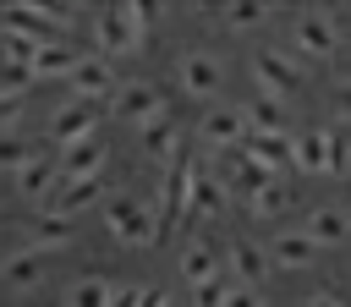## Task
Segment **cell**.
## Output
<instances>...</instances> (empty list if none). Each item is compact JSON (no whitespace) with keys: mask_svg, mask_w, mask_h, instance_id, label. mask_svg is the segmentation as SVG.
<instances>
[{"mask_svg":"<svg viewBox=\"0 0 351 307\" xmlns=\"http://www.w3.org/2000/svg\"><path fill=\"white\" fill-rule=\"evenodd\" d=\"M104 225H110V236L121 241V247H154L159 241V214H154V203H132V197H115V203H104Z\"/></svg>","mask_w":351,"mask_h":307,"instance_id":"6da1fadb","label":"cell"},{"mask_svg":"<svg viewBox=\"0 0 351 307\" xmlns=\"http://www.w3.org/2000/svg\"><path fill=\"white\" fill-rule=\"evenodd\" d=\"M291 44H296V55H307V60H335L340 27H335L329 11H302L296 27H291Z\"/></svg>","mask_w":351,"mask_h":307,"instance_id":"7a4b0ae2","label":"cell"},{"mask_svg":"<svg viewBox=\"0 0 351 307\" xmlns=\"http://www.w3.org/2000/svg\"><path fill=\"white\" fill-rule=\"evenodd\" d=\"M252 77H258V93H274V99H285V93L302 88V66L285 49H274V44L252 49Z\"/></svg>","mask_w":351,"mask_h":307,"instance_id":"3957f363","label":"cell"},{"mask_svg":"<svg viewBox=\"0 0 351 307\" xmlns=\"http://www.w3.org/2000/svg\"><path fill=\"white\" fill-rule=\"evenodd\" d=\"M88 38H93V55H104V60H115V55H132L137 44H143V33L110 5V11H99L93 22H88Z\"/></svg>","mask_w":351,"mask_h":307,"instance_id":"277c9868","label":"cell"},{"mask_svg":"<svg viewBox=\"0 0 351 307\" xmlns=\"http://www.w3.org/2000/svg\"><path fill=\"white\" fill-rule=\"evenodd\" d=\"M176 82H181V93H192V99H214L219 82H225V66H219L208 49H186L181 66H176Z\"/></svg>","mask_w":351,"mask_h":307,"instance_id":"5b68a950","label":"cell"},{"mask_svg":"<svg viewBox=\"0 0 351 307\" xmlns=\"http://www.w3.org/2000/svg\"><path fill=\"white\" fill-rule=\"evenodd\" d=\"M93 132H99V104H82V99L60 104V110H55V121H49V137H55L60 148L93 143Z\"/></svg>","mask_w":351,"mask_h":307,"instance_id":"8992f818","label":"cell"},{"mask_svg":"<svg viewBox=\"0 0 351 307\" xmlns=\"http://www.w3.org/2000/svg\"><path fill=\"white\" fill-rule=\"evenodd\" d=\"M71 93H77L82 104H99V99H115L121 82H115V71H110L104 55H82L77 71H71Z\"/></svg>","mask_w":351,"mask_h":307,"instance_id":"52a82bcc","label":"cell"},{"mask_svg":"<svg viewBox=\"0 0 351 307\" xmlns=\"http://www.w3.org/2000/svg\"><path fill=\"white\" fill-rule=\"evenodd\" d=\"M115 110L148 132V126H159V121H165V93H159L154 82H121V93H115Z\"/></svg>","mask_w":351,"mask_h":307,"instance_id":"ba28073f","label":"cell"},{"mask_svg":"<svg viewBox=\"0 0 351 307\" xmlns=\"http://www.w3.org/2000/svg\"><path fill=\"white\" fill-rule=\"evenodd\" d=\"M197 132H203L208 148H247V132H252V126H247L241 104H230V110H208Z\"/></svg>","mask_w":351,"mask_h":307,"instance_id":"9c48e42d","label":"cell"},{"mask_svg":"<svg viewBox=\"0 0 351 307\" xmlns=\"http://www.w3.org/2000/svg\"><path fill=\"white\" fill-rule=\"evenodd\" d=\"M0 285H5V291H38V285H44V252H38V247H16V252L0 263Z\"/></svg>","mask_w":351,"mask_h":307,"instance_id":"30bf717a","label":"cell"},{"mask_svg":"<svg viewBox=\"0 0 351 307\" xmlns=\"http://www.w3.org/2000/svg\"><path fill=\"white\" fill-rule=\"evenodd\" d=\"M121 285L115 280H104V274H82V280H71L66 285V307H121Z\"/></svg>","mask_w":351,"mask_h":307,"instance_id":"8fae6325","label":"cell"},{"mask_svg":"<svg viewBox=\"0 0 351 307\" xmlns=\"http://www.w3.org/2000/svg\"><path fill=\"white\" fill-rule=\"evenodd\" d=\"M71 236H77V219L60 214V208H44L38 225H33V241H27V247H38V252H66Z\"/></svg>","mask_w":351,"mask_h":307,"instance_id":"7c38bea8","label":"cell"},{"mask_svg":"<svg viewBox=\"0 0 351 307\" xmlns=\"http://www.w3.org/2000/svg\"><path fill=\"white\" fill-rule=\"evenodd\" d=\"M307 236H313V247H340L346 236H351V219L335 208V203H318L313 214H307V225H302Z\"/></svg>","mask_w":351,"mask_h":307,"instance_id":"4fadbf2b","label":"cell"},{"mask_svg":"<svg viewBox=\"0 0 351 307\" xmlns=\"http://www.w3.org/2000/svg\"><path fill=\"white\" fill-rule=\"evenodd\" d=\"M104 159H110V148L93 137V143H77V148H66L60 170H66V181H93V175H104Z\"/></svg>","mask_w":351,"mask_h":307,"instance_id":"5bb4252c","label":"cell"},{"mask_svg":"<svg viewBox=\"0 0 351 307\" xmlns=\"http://www.w3.org/2000/svg\"><path fill=\"white\" fill-rule=\"evenodd\" d=\"M313 236L307 230H280L274 241H269V263H280V269H307L313 263Z\"/></svg>","mask_w":351,"mask_h":307,"instance_id":"9a60e30c","label":"cell"},{"mask_svg":"<svg viewBox=\"0 0 351 307\" xmlns=\"http://www.w3.org/2000/svg\"><path fill=\"white\" fill-rule=\"evenodd\" d=\"M181 280L197 291V285H214L219 280V247H208V241H192L186 252H181Z\"/></svg>","mask_w":351,"mask_h":307,"instance_id":"2e32d148","label":"cell"},{"mask_svg":"<svg viewBox=\"0 0 351 307\" xmlns=\"http://www.w3.org/2000/svg\"><path fill=\"white\" fill-rule=\"evenodd\" d=\"M225 263H230L236 285H258V280H263V269H269V252H263L258 241H230Z\"/></svg>","mask_w":351,"mask_h":307,"instance_id":"e0dca14e","label":"cell"},{"mask_svg":"<svg viewBox=\"0 0 351 307\" xmlns=\"http://www.w3.org/2000/svg\"><path fill=\"white\" fill-rule=\"evenodd\" d=\"M55 175H60V159H44V154H38V159L16 175V192L38 203V197H49V192H55Z\"/></svg>","mask_w":351,"mask_h":307,"instance_id":"ac0fdd59","label":"cell"},{"mask_svg":"<svg viewBox=\"0 0 351 307\" xmlns=\"http://www.w3.org/2000/svg\"><path fill=\"white\" fill-rule=\"evenodd\" d=\"M99 197H104V175H93V181H66V186L55 192V203H44V208H60V214L77 219V208H88V203H99Z\"/></svg>","mask_w":351,"mask_h":307,"instance_id":"d6986e66","label":"cell"},{"mask_svg":"<svg viewBox=\"0 0 351 307\" xmlns=\"http://www.w3.org/2000/svg\"><path fill=\"white\" fill-rule=\"evenodd\" d=\"M77 60H82L77 49H66V44H55V38H49V44L38 49V60H33V77H66V82H71Z\"/></svg>","mask_w":351,"mask_h":307,"instance_id":"ffe728a7","label":"cell"},{"mask_svg":"<svg viewBox=\"0 0 351 307\" xmlns=\"http://www.w3.org/2000/svg\"><path fill=\"white\" fill-rule=\"evenodd\" d=\"M296 164L307 175H329V132H302L296 137Z\"/></svg>","mask_w":351,"mask_h":307,"instance_id":"44dd1931","label":"cell"},{"mask_svg":"<svg viewBox=\"0 0 351 307\" xmlns=\"http://www.w3.org/2000/svg\"><path fill=\"white\" fill-rule=\"evenodd\" d=\"M285 208H291V186H285V181H269V186H258V192L247 197V214H252V219H280Z\"/></svg>","mask_w":351,"mask_h":307,"instance_id":"7402d4cb","label":"cell"},{"mask_svg":"<svg viewBox=\"0 0 351 307\" xmlns=\"http://www.w3.org/2000/svg\"><path fill=\"white\" fill-rule=\"evenodd\" d=\"M219 22H225L230 33H252V27L269 22V5H258V0H230V5H219Z\"/></svg>","mask_w":351,"mask_h":307,"instance_id":"603a6c76","label":"cell"},{"mask_svg":"<svg viewBox=\"0 0 351 307\" xmlns=\"http://www.w3.org/2000/svg\"><path fill=\"white\" fill-rule=\"evenodd\" d=\"M241 115H247L252 137H258V132H280V99H274V93H258V99H247V104H241Z\"/></svg>","mask_w":351,"mask_h":307,"instance_id":"cb8c5ba5","label":"cell"},{"mask_svg":"<svg viewBox=\"0 0 351 307\" xmlns=\"http://www.w3.org/2000/svg\"><path fill=\"white\" fill-rule=\"evenodd\" d=\"M33 159H38V148H33L27 137H16V132H11V137H0V170L22 175V170H27Z\"/></svg>","mask_w":351,"mask_h":307,"instance_id":"d4e9b609","label":"cell"},{"mask_svg":"<svg viewBox=\"0 0 351 307\" xmlns=\"http://www.w3.org/2000/svg\"><path fill=\"white\" fill-rule=\"evenodd\" d=\"M143 148H148V154H159V159H170V154L181 148V132H176L170 121H159V126H148V132H143Z\"/></svg>","mask_w":351,"mask_h":307,"instance_id":"484cf974","label":"cell"},{"mask_svg":"<svg viewBox=\"0 0 351 307\" xmlns=\"http://www.w3.org/2000/svg\"><path fill=\"white\" fill-rule=\"evenodd\" d=\"M192 208H197V214H219V208H225V186L203 175V181H197V192H192Z\"/></svg>","mask_w":351,"mask_h":307,"instance_id":"4316f807","label":"cell"},{"mask_svg":"<svg viewBox=\"0 0 351 307\" xmlns=\"http://www.w3.org/2000/svg\"><path fill=\"white\" fill-rule=\"evenodd\" d=\"M121 307H170V302H165V291H159V285H137V291H126V296H121Z\"/></svg>","mask_w":351,"mask_h":307,"instance_id":"83f0119b","label":"cell"},{"mask_svg":"<svg viewBox=\"0 0 351 307\" xmlns=\"http://www.w3.org/2000/svg\"><path fill=\"white\" fill-rule=\"evenodd\" d=\"M225 307H269V302H263L258 285H230V291H225Z\"/></svg>","mask_w":351,"mask_h":307,"instance_id":"f1b7e54d","label":"cell"},{"mask_svg":"<svg viewBox=\"0 0 351 307\" xmlns=\"http://www.w3.org/2000/svg\"><path fill=\"white\" fill-rule=\"evenodd\" d=\"M225 291H230L225 280H214V285H197V291H192V307H225Z\"/></svg>","mask_w":351,"mask_h":307,"instance_id":"f546056e","label":"cell"},{"mask_svg":"<svg viewBox=\"0 0 351 307\" xmlns=\"http://www.w3.org/2000/svg\"><path fill=\"white\" fill-rule=\"evenodd\" d=\"M351 164V148H346V137L340 132H329V175H340Z\"/></svg>","mask_w":351,"mask_h":307,"instance_id":"4dcf8cb0","label":"cell"},{"mask_svg":"<svg viewBox=\"0 0 351 307\" xmlns=\"http://www.w3.org/2000/svg\"><path fill=\"white\" fill-rule=\"evenodd\" d=\"M307 307H340V302H335L329 291H318V296H307Z\"/></svg>","mask_w":351,"mask_h":307,"instance_id":"1f68e13d","label":"cell"},{"mask_svg":"<svg viewBox=\"0 0 351 307\" xmlns=\"http://www.w3.org/2000/svg\"><path fill=\"white\" fill-rule=\"evenodd\" d=\"M335 104H340V115H351V82L340 88V99H335Z\"/></svg>","mask_w":351,"mask_h":307,"instance_id":"d6a6232c","label":"cell"}]
</instances>
